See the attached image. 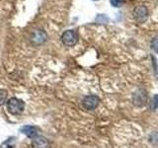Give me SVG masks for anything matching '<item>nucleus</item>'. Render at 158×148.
<instances>
[{"label": "nucleus", "instance_id": "4468645a", "mask_svg": "<svg viewBox=\"0 0 158 148\" xmlns=\"http://www.w3.org/2000/svg\"><path fill=\"white\" fill-rule=\"evenodd\" d=\"M95 1H96V0H95Z\"/></svg>", "mask_w": 158, "mask_h": 148}, {"label": "nucleus", "instance_id": "9b49d317", "mask_svg": "<svg viewBox=\"0 0 158 148\" xmlns=\"http://www.w3.org/2000/svg\"><path fill=\"white\" fill-rule=\"evenodd\" d=\"M158 108V95H154L150 101V109L152 111H155Z\"/></svg>", "mask_w": 158, "mask_h": 148}, {"label": "nucleus", "instance_id": "f03ea898", "mask_svg": "<svg viewBox=\"0 0 158 148\" xmlns=\"http://www.w3.org/2000/svg\"><path fill=\"white\" fill-rule=\"evenodd\" d=\"M132 104L137 108L144 107L148 102V94L143 88H139L132 93L131 96Z\"/></svg>", "mask_w": 158, "mask_h": 148}, {"label": "nucleus", "instance_id": "0eeeda50", "mask_svg": "<svg viewBox=\"0 0 158 148\" xmlns=\"http://www.w3.org/2000/svg\"><path fill=\"white\" fill-rule=\"evenodd\" d=\"M20 131H21L23 134H25L26 136L30 137V138H33L36 137L38 135V128L34 125H24L20 128Z\"/></svg>", "mask_w": 158, "mask_h": 148}, {"label": "nucleus", "instance_id": "39448f33", "mask_svg": "<svg viewBox=\"0 0 158 148\" xmlns=\"http://www.w3.org/2000/svg\"><path fill=\"white\" fill-rule=\"evenodd\" d=\"M133 16H135L137 22H139V23L145 22L148 17V10H147L146 6H144V5H139V6H137L135 9V11H133Z\"/></svg>", "mask_w": 158, "mask_h": 148}, {"label": "nucleus", "instance_id": "ddd939ff", "mask_svg": "<svg viewBox=\"0 0 158 148\" xmlns=\"http://www.w3.org/2000/svg\"><path fill=\"white\" fill-rule=\"evenodd\" d=\"M110 3L114 7H121L123 3V0H110Z\"/></svg>", "mask_w": 158, "mask_h": 148}, {"label": "nucleus", "instance_id": "9d476101", "mask_svg": "<svg viewBox=\"0 0 158 148\" xmlns=\"http://www.w3.org/2000/svg\"><path fill=\"white\" fill-rule=\"evenodd\" d=\"M7 95H8L7 91L0 88V106L4 105L5 102H7Z\"/></svg>", "mask_w": 158, "mask_h": 148}, {"label": "nucleus", "instance_id": "7ed1b4c3", "mask_svg": "<svg viewBox=\"0 0 158 148\" xmlns=\"http://www.w3.org/2000/svg\"><path fill=\"white\" fill-rule=\"evenodd\" d=\"M61 42L66 47H73L78 42V34L74 30H67L61 36Z\"/></svg>", "mask_w": 158, "mask_h": 148}, {"label": "nucleus", "instance_id": "20e7f679", "mask_svg": "<svg viewBox=\"0 0 158 148\" xmlns=\"http://www.w3.org/2000/svg\"><path fill=\"white\" fill-rule=\"evenodd\" d=\"M99 104H100V99H99L98 96L95 95L86 96L82 101V106L84 107V109H86L88 111L95 110L99 106Z\"/></svg>", "mask_w": 158, "mask_h": 148}, {"label": "nucleus", "instance_id": "1a4fd4ad", "mask_svg": "<svg viewBox=\"0 0 158 148\" xmlns=\"http://www.w3.org/2000/svg\"><path fill=\"white\" fill-rule=\"evenodd\" d=\"M15 145H16V138L10 137L2 143L0 148H15Z\"/></svg>", "mask_w": 158, "mask_h": 148}, {"label": "nucleus", "instance_id": "6e6552de", "mask_svg": "<svg viewBox=\"0 0 158 148\" xmlns=\"http://www.w3.org/2000/svg\"><path fill=\"white\" fill-rule=\"evenodd\" d=\"M32 39H33V42L37 44L43 43L47 39V35L43 31H37V32H35V34L33 35Z\"/></svg>", "mask_w": 158, "mask_h": 148}, {"label": "nucleus", "instance_id": "f257e3e1", "mask_svg": "<svg viewBox=\"0 0 158 148\" xmlns=\"http://www.w3.org/2000/svg\"><path fill=\"white\" fill-rule=\"evenodd\" d=\"M7 111L13 116H19L25 110L24 101L20 100L18 98H11L6 102Z\"/></svg>", "mask_w": 158, "mask_h": 148}, {"label": "nucleus", "instance_id": "f8f14e48", "mask_svg": "<svg viewBox=\"0 0 158 148\" xmlns=\"http://www.w3.org/2000/svg\"><path fill=\"white\" fill-rule=\"evenodd\" d=\"M151 48L156 53H158V36L154 37L151 41Z\"/></svg>", "mask_w": 158, "mask_h": 148}, {"label": "nucleus", "instance_id": "423d86ee", "mask_svg": "<svg viewBox=\"0 0 158 148\" xmlns=\"http://www.w3.org/2000/svg\"><path fill=\"white\" fill-rule=\"evenodd\" d=\"M32 147L33 148H49V142L46 137L37 135L33 138L32 140Z\"/></svg>", "mask_w": 158, "mask_h": 148}]
</instances>
